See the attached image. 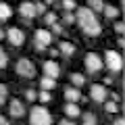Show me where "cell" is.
Wrapping results in <instances>:
<instances>
[{
    "label": "cell",
    "mask_w": 125,
    "mask_h": 125,
    "mask_svg": "<svg viewBox=\"0 0 125 125\" xmlns=\"http://www.w3.org/2000/svg\"><path fill=\"white\" fill-rule=\"evenodd\" d=\"M75 23H79L83 36H90V38H96L102 33V25L98 23V19L94 17V10L90 9H77V15H75Z\"/></svg>",
    "instance_id": "obj_1"
},
{
    "label": "cell",
    "mask_w": 125,
    "mask_h": 125,
    "mask_svg": "<svg viewBox=\"0 0 125 125\" xmlns=\"http://www.w3.org/2000/svg\"><path fill=\"white\" fill-rule=\"evenodd\" d=\"M52 117H50L48 108L44 106H33L29 113V125H50Z\"/></svg>",
    "instance_id": "obj_2"
},
{
    "label": "cell",
    "mask_w": 125,
    "mask_h": 125,
    "mask_svg": "<svg viewBox=\"0 0 125 125\" xmlns=\"http://www.w3.org/2000/svg\"><path fill=\"white\" fill-rule=\"evenodd\" d=\"M102 62L111 69V73H121V71H123V56H121L117 50H108V52L104 54V61Z\"/></svg>",
    "instance_id": "obj_3"
},
{
    "label": "cell",
    "mask_w": 125,
    "mask_h": 125,
    "mask_svg": "<svg viewBox=\"0 0 125 125\" xmlns=\"http://www.w3.org/2000/svg\"><path fill=\"white\" fill-rule=\"evenodd\" d=\"M15 71H17V75L27 77V79H31V77L36 75V67H33V62L29 58H19L17 65H15Z\"/></svg>",
    "instance_id": "obj_4"
},
{
    "label": "cell",
    "mask_w": 125,
    "mask_h": 125,
    "mask_svg": "<svg viewBox=\"0 0 125 125\" xmlns=\"http://www.w3.org/2000/svg\"><path fill=\"white\" fill-rule=\"evenodd\" d=\"M83 62H85V69H88L90 73H98V71H102V67H104L102 58H100L96 52H88L83 56Z\"/></svg>",
    "instance_id": "obj_5"
},
{
    "label": "cell",
    "mask_w": 125,
    "mask_h": 125,
    "mask_svg": "<svg viewBox=\"0 0 125 125\" xmlns=\"http://www.w3.org/2000/svg\"><path fill=\"white\" fill-rule=\"evenodd\" d=\"M52 40H54V36L48 29H38L36 31V46H38V50H44L46 46H50Z\"/></svg>",
    "instance_id": "obj_6"
},
{
    "label": "cell",
    "mask_w": 125,
    "mask_h": 125,
    "mask_svg": "<svg viewBox=\"0 0 125 125\" xmlns=\"http://www.w3.org/2000/svg\"><path fill=\"white\" fill-rule=\"evenodd\" d=\"M90 96H92V100H94V102L102 104L104 100H106L108 92H106V88H104V85H100V83H94L92 88H90Z\"/></svg>",
    "instance_id": "obj_7"
},
{
    "label": "cell",
    "mask_w": 125,
    "mask_h": 125,
    "mask_svg": "<svg viewBox=\"0 0 125 125\" xmlns=\"http://www.w3.org/2000/svg\"><path fill=\"white\" fill-rule=\"evenodd\" d=\"M4 38H6L13 46H23V42H25V33H23L21 29H17V27H10V29L6 31Z\"/></svg>",
    "instance_id": "obj_8"
},
{
    "label": "cell",
    "mask_w": 125,
    "mask_h": 125,
    "mask_svg": "<svg viewBox=\"0 0 125 125\" xmlns=\"http://www.w3.org/2000/svg\"><path fill=\"white\" fill-rule=\"evenodd\" d=\"M9 113H10V117H15V119H19V117H23L25 115V106H23V102L21 100H10V104H9Z\"/></svg>",
    "instance_id": "obj_9"
},
{
    "label": "cell",
    "mask_w": 125,
    "mask_h": 125,
    "mask_svg": "<svg viewBox=\"0 0 125 125\" xmlns=\"http://www.w3.org/2000/svg\"><path fill=\"white\" fill-rule=\"evenodd\" d=\"M19 15L23 19H33L36 17V6H33V2H21L19 4Z\"/></svg>",
    "instance_id": "obj_10"
},
{
    "label": "cell",
    "mask_w": 125,
    "mask_h": 125,
    "mask_svg": "<svg viewBox=\"0 0 125 125\" xmlns=\"http://www.w3.org/2000/svg\"><path fill=\"white\" fill-rule=\"evenodd\" d=\"M44 73H46L48 77H54V79H56V77L61 75V67H58L54 61H46V62H44Z\"/></svg>",
    "instance_id": "obj_11"
},
{
    "label": "cell",
    "mask_w": 125,
    "mask_h": 125,
    "mask_svg": "<svg viewBox=\"0 0 125 125\" xmlns=\"http://www.w3.org/2000/svg\"><path fill=\"white\" fill-rule=\"evenodd\" d=\"M65 100H67V102H79V100H81L79 90H77L75 85H69V88H65Z\"/></svg>",
    "instance_id": "obj_12"
},
{
    "label": "cell",
    "mask_w": 125,
    "mask_h": 125,
    "mask_svg": "<svg viewBox=\"0 0 125 125\" xmlns=\"http://www.w3.org/2000/svg\"><path fill=\"white\" fill-rule=\"evenodd\" d=\"M65 115L67 117H79L81 115V111H79V106H77V102H67L65 104Z\"/></svg>",
    "instance_id": "obj_13"
},
{
    "label": "cell",
    "mask_w": 125,
    "mask_h": 125,
    "mask_svg": "<svg viewBox=\"0 0 125 125\" xmlns=\"http://www.w3.org/2000/svg\"><path fill=\"white\" fill-rule=\"evenodd\" d=\"M58 52L65 54V56H71V54L75 52V46H73L71 42H58Z\"/></svg>",
    "instance_id": "obj_14"
},
{
    "label": "cell",
    "mask_w": 125,
    "mask_h": 125,
    "mask_svg": "<svg viewBox=\"0 0 125 125\" xmlns=\"http://www.w3.org/2000/svg\"><path fill=\"white\" fill-rule=\"evenodd\" d=\"M40 85H42V90H54V88H56V79L46 75V77L40 79Z\"/></svg>",
    "instance_id": "obj_15"
},
{
    "label": "cell",
    "mask_w": 125,
    "mask_h": 125,
    "mask_svg": "<svg viewBox=\"0 0 125 125\" xmlns=\"http://www.w3.org/2000/svg\"><path fill=\"white\" fill-rule=\"evenodd\" d=\"M10 15H13V9H10L6 2H0V21H6V19H10Z\"/></svg>",
    "instance_id": "obj_16"
},
{
    "label": "cell",
    "mask_w": 125,
    "mask_h": 125,
    "mask_svg": "<svg viewBox=\"0 0 125 125\" xmlns=\"http://www.w3.org/2000/svg\"><path fill=\"white\" fill-rule=\"evenodd\" d=\"M88 9L94 13H102L104 9V0H88Z\"/></svg>",
    "instance_id": "obj_17"
},
{
    "label": "cell",
    "mask_w": 125,
    "mask_h": 125,
    "mask_svg": "<svg viewBox=\"0 0 125 125\" xmlns=\"http://www.w3.org/2000/svg\"><path fill=\"white\" fill-rule=\"evenodd\" d=\"M102 13H104V17H106V19H115L117 15H119V9H117V6H113V4H104Z\"/></svg>",
    "instance_id": "obj_18"
},
{
    "label": "cell",
    "mask_w": 125,
    "mask_h": 125,
    "mask_svg": "<svg viewBox=\"0 0 125 125\" xmlns=\"http://www.w3.org/2000/svg\"><path fill=\"white\" fill-rule=\"evenodd\" d=\"M71 81L75 88H83L85 83V75H81V73H71Z\"/></svg>",
    "instance_id": "obj_19"
},
{
    "label": "cell",
    "mask_w": 125,
    "mask_h": 125,
    "mask_svg": "<svg viewBox=\"0 0 125 125\" xmlns=\"http://www.w3.org/2000/svg\"><path fill=\"white\" fill-rule=\"evenodd\" d=\"M81 125H98L96 115H92V113H85V115H83V123H81Z\"/></svg>",
    "instance_id": "obj_20"
},
{
    "label": "cell",
    "mask_w": 125,
    "mask_h": 125,
    "mask_svg": "<svg viewBox=\"0 0 125 125\" xmlns=\"http://www.w3.org/2000/svg\"><path fill=\"white\" fill-rule=\"evenodd\" d=\"M6 98H9V90H6L4 83H0V106L6 102Z\"/></svg>",
    "instance_id": "obj_21"
},
{
    "label": "cell",
    "mask_w": 125,
    "mask_h": 125,
    "mask_svg": "<svg viewBox=\"0 0 125 125\" xmlns=\"http://www.w3.org/2000/svg\"><path fill=\"white\" fill-rule=\"evenodd\" d=\"M38 98H40L42 102H50V100H52V92H50V90H44V92L38 94Z\"/></svg>",
    "instance_id": "obj_22"
},
{
    "label": "cell",
    "mask_w": 125,
    "mask_h": 125,
    "mask_svg": "<svg viewBox=\"0 0 125 125\" xmlns=\"http://www.w3.org/2000/svg\"><path fill=\"white\" fill-rule=\"evenodd\" d=\"M104 111H106V113H117V102H115V100H113V102H106V100H104Z\"/></svg>",
    "instance_id": "obj_23"
},
{
    "label": "cell",
    "mask_w": 125,
    "mask_h": 125,
    "mask_svg": "<svg viewBox=\"0 0 125 125\" xmlns=\"http://www.w3.org/2000/svg\"><path fill=\"white\" fill-rule=\"evenodd\" d=\"M62 9H65V10H73V9H77L75 0H62Z\"/></svg>",
    "instance_id": "obj_24"
},
{
    "label": "cell",
    "mask_w": 125,
    "mask_h": 125,
    "mask_svg": "<svg viewBox=\"0 0 125 125\" xmlns=\"http://www.w3.org/2000/svg\"><path fill=\"white\" fill-rule=\"evenodd\" d=\"M6 62H9V56H6L4 50L0 48V69H4V67H6Z\"/></svg>",
    "instance_id": "obj_25"
},
{
    "label": "cell",
    "mask_w": 125,
    "mask_h": 125,
    "mask_svg": "<svg viewBox=\"0 0 125 125\" xmlns=\"http://www.w3.org/2000/svg\"><path fill=\"white\" fill-rule=\"evenodd\" d=\"M44 21L48 23V25H52V23H56V15L54 13H44Z\"/></svg>",
    "instance_id": "obj_26"
},
{
    "label": "cell",
    "mask_w": 125,
    "mask_h": 125,
    "mask_svg": "<svg viewBox=\"0 0 125 125\" xmlns=\"http://www.w3.org/2000/svg\"><path fill=\"white\" fill-rule=\"evenodd\" d=\"M65 23L67 25H73L75 23V15H71V10H65Z\"/></svg>",
    "instance_id": "obj_27"
},
{
    "label": "cell",
    "mask_w": 125,
    "mask_h": 125,
    "mask_svg": "<svg viewBox=\"0 0 125 125\" xmlns=\"http://www.w3.org/2000/svg\"><path fill=\"white\" fill-rule=\"evenodd\" d=\"M33 6H36V15H44L46 13V4L44 2H36Z\"/></svg>",
    "instance_id": "obj_28"
},
{
    "label": "cell",
    "mask_w": 125,
    "mask_h": 125,
    "mask_svg": "<svg viewBox=\"0 0 125 125\" xmlns=\"http://www.w3.org/2000/svg\"><path fill=\"white\" fill-rule=\"evenodd\" d=\"M36 98H38V94L33 92V90H25V100H29V102H33Z\"/></svg>",
    "instance_id": "obj_29"
},
{
    "label": "cell",
    "mask_w": 125,
    "mask_h": 125,
    "mask_svg": "<svg viewBox=\"0 0 125 125\" xmlns=\"http://www.w3.org/2000/svg\"><path fill=\"white\" fill-rule=\"evenodd\" d=\"M52 33H56V36L62 33V25H61V23H52Z\"/></svg>",
    "instance_id": "obj_30"
},
{
    "label": "cell",
    "mask_w": 125,
    "mask_h": 125,
    "mask_svg": "<svg viewBox=\"0 0 125 125\" xmlns=\"http://www.w3.org/2000/svg\"><path fill=\"white\" fill-rule=\"evenodd\" d=\"M115 31H117V33H123V23H121V21L115 23Z\"/></svg>",
    "instance_id": "obj_31"
},
{
    "label": "cell",
    "mask_w": 125,
    "mask_h": 125,
    "mask_svg": "<svg viewBox=\"0 0 125 125\" xmlns=\"http://www.w3.org/2000/svg\"><path fill=\"white\" fill-rule=\"evenodd\" d=\"M58 125H77V123H73L71 119H62V121H61V123H58Z\"/></svg>",
    "instance_id": "obj_32"
},
{
    "label": "cell",
    "mask_w": 125,
    "mask_h": 125,
    "mask_svg": "<svg viewBox=\"0 0 125 125\" xmlns=\"http://www.w3.org/2000/svg\"><path fill=\"white\" fill-rule=\"evenodd\" d=\"M0 125H10V123H9V119H6V117L0 115Z\"/></svg>",
    "instance_id": "obj_33"
},
{
    "label": "cell",
    "mask_w": 125,
    "mask_h": 125,
    "mask_svg": "<svg viewBox=\"0 0 125 125\" xmlns=\"http://www.w3.org/2000/svg\"><path fill=\"white\" fill-rule=\"evenodd\" d=\"M4 36H6V31L2 29V27H0V40H4Z\"/></svg>",
    "instance_id": "obj_34"
},
{
    "label": "cell",
    "mask_w": 125,
    "mask_h": 125,
    "mask_svg": "<svg viewBox=\"0 0 125 125\" xmlns=\"http://www.w3.org/2000/svg\"><path fill=\"white\" fill-rule=\"evenodd\" d=\"M113 125H125V121H123V119H117V121H115Z\"/></svg>",
    "instance_id": "obj_35"
},
{
    "label": "cell",
    "mask_w": 125,
    "mask_h": 125,
    "mask_svg": "<svg viewBox=\"0 0 125 125\" xmlns=\"http://www.w3.org/2000/svg\"><path fill=\"white\" fill-rule=\"evenodd\" d=\"M54 2H56V0H46V4H54Z\"/></svg>",
    "instance_id": "obj_36"
}]
</instances>
